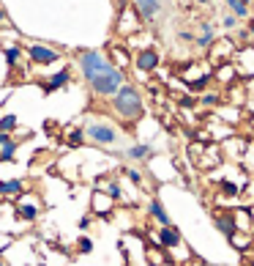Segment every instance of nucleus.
Returning <instances> with one entry per match:
<instances>
[{
    "instance_id": "obj_1",
    "label": "nucleus",
    "mask_w": 254,
    "mask_h": 266,
    "mask_svg": "<svg viewBox=\"0 0 254 266\" xmlns=\"http://www.w3.org/2000/svg\"><path fill=\"white\" fill-rule=\"evenodd\" d=\"M77 69L82 74L85 85L96 93L98 99H112L120 85H126V71L112 66L110 58L101 49H79L77 52Z\"/></svg>"
},
{
    "instance_id": "obj_2",
    "label": "nucleus",
    "mask_w": 254,
    "mask_h": 266,
    "mask_svg": "<svg viewBox=\"0 0 254 266\" xmlns=\"http://www.w3.org/2000/svg\"><path fill=\"white\" fill-rule=\"evenodd\" d=\"M110 107H112V112H115L117 118H123L126 124H134V121H139L145 115L142 93H139L137 85H129V83L120 85V91L110 99Z\"/></svg>"
},
{
    "instance_id": "obj_3",
    "label": "nucleus",
    "mask_w": 254,
    "mask_h": 266,
    "mask_svg": "<svg viewBox=\"0 0 254 266\" xmlns=\"http://www.w3.org/2000/svg\"><path fill=\"white\" fill-rule=\"evenodd\" d=\"M85 129V143H96L101 148H112L120 143V129L115 124H107V121H88L82 126Z\"/></svg>"
},
{
    "instance_id": "obj_4",
    "label": "nucleus",
    "mask_w": 254,
    "mask_h": 266,
    "mask_svg": "<svg viewBox=\"0 0 254 266\" xmlns=\"http://www.w3.org/2000/svg\"><path fill=\"white\" fill-rule=\"evenodd\" d=\"M151 236V244L153 247H161V250H178L183 244V239H180V231L175 225H167V228H156V231L148 233Z\"/></svg>"
},
{
    "instance_id": "obj_5",
    "label": "nucleus",
    "mask_w": 254,
    "mask_h": 266,
    "mask_svg": "<svg viewBox=\"0 0 254 266\" xmlns=\"http://www.w3.org/2000/svg\"><path fill=\"white\" fill-rule=\"evenodd\" d=\"M25 52H28V58L36 63V66H49V63L60 61V49L49 47V44H28Z\"/></svg>"
},
{
    "instance_id": "obj_6",
    "label": "nucleus",
    "mask_w": 254,
    "mask_h": 266,
    "mask_svg": "<svg viewBox=\"0 0 254 266\" xmlns=\"http://www.w3.org/2000/svg\"><path fill=\"white\" fill-rule=\"evenodd\" d=\"M41 200L36 195H20L17 198V217L25 220V222H36V220L41 217Z\"/></svg>"
},
{
    "instance_id": "obj_7",
    "label": "nucleus",
    "mask_w": 254,
    "mask_h": 266,
    "mask_svg": "<svg viewBox=\"0 0 254 266\" xmlns=\"http://www.w3.org/2000/svg\"><path fill=\"white\" fill-rule=\"evenodd\" d=\"M120 156H123L126 162H131V165H142V162L156 156V148H153L151 143H131L129 148L120 151Z\"/></svg>"
},
{
    "instance_id": "obj_8",
    "label": "nucleus",
    "mask_w": 254,
    "mask_h": 266,
    "mask_svg": "<svg viewBox=\"0 0 254 266\" xmlns=\"http://www.w3.org/2000/svg\"><path fill=\"white\" fill-rule=\"evenodd\" d=\"M131 6L137 8V14L142 17L145 22H156L158 17L164 14L167 0H131Z\"/></svg>"
},
{
    "instance_id": "obj_9",
    "label": "nucleus",
    "mask_w": 254,
    "mask_h": 266,
    "mask_svg": "<svg viewBox=\"0 0 254 266\" xmlns=\"http://www.w3.org/2000/svg\"><path fill=\"white\" fill-rule=\"evenodd\" d=\"M90 206H93V217H101V220H110L112 211H115V200H112L110 195H104L101 189H96L93 192V198H90Z\"/></svg>"
},
{
    "instance_id": "obj_10",
    "label": "nucleus",
    "mask_w": 254,
    "mask_h": 266,
    "mask_svg": "<svg viewBox=\"0 0 254 266\" xmlns=\"http://www.w3.org/2000/svg\"><path fill=\"white\" fill-rule=\"evenodd\" d=\"M131 63L137 66V71H156L158 63H161V55H158V49H139L137 55L131 58Z\"/></svg>"
},
{
    "instance_id": "obj_11",
    "label": "nucleus",
    "mask_w": 254,
    "mask_h": 266,
    "mask_svg": "<svg viewBox=\"0 0 254 266\" xmlns=\"http://www.w3.org/2000/svg\"><path fill=\"white\" fill-rule=\"evenodd\" d=\"M148 217H151L153 222L158 225V228H167V225H172L170 211H167V206L161 203L158 198H151V200H148Z\"/></svg>"
},
{
    "instance_id": "obj_12",
    "label": "nucleus",
    "mask_w": 254,
    "mask_h": 266,
    "mask_svg": "<svg viewBox=\"0 0 254 266\" xmlns=\"http://www.w3.org/2000/svg\"><path fill=\"white\" fill-rule=\"evenodd\" d=\"M117 30H120V33L139 30V14H137V8H134V6H123L120 20H117Z\"/></svg>"
},
{
    "instance_id": "obj_13",
    "label": "nucleus",
    "mask_w": 254,
    "mask_h": 266,
    "mask_svg": "<svg viewBox=\"0 0 254 266\" xmlns=\"http://www.w3.org/2000/svg\"><path fill=\"white\" fill-rule=\"evenodd\" d=\"M69 83H71V69H60V71H55L52 77L44 80L41 88H44V93H55V91H60V88H66Z\"/></svg>"
},
{
    "instance_id": "obj_14",
    "label": "nucleus",
    "mask_w": 254,
    "mask_h": 266,
    "mask_svg": "<svg viewBox=\"0 0 254 266\" xmlns=\"http://www.w3.org/2000/svg\"><path fill=\"white\" fill-rule=\"evenodd\" d=\"M20 195H25V181H20V178L0 181V198H6V200H17Z\"/></svg>"
},
{
    "instance_id": "obj_15",
    "label": "nucleus",
    "mask_w": 254,
    "mask_h": 266,
    "mask_svg": "<svg viewBox=\"0 0 254 266\" xmlns=\"http://www.w3.org/2000/svg\"><path fill=\"white\" fill-rule=\"evenodd\" d=\"M213 228L224 236H233L235 233V222H233V214L230 211H213Z\"/></svg>"
},
{
    "instance_id": "obj_16",
    "label": "nucleus",
    "mask_w": 254,
    "mask_h": 266,
    "mask_svg": "<svg viewBox=\"0 0 254 266\" xmlns=\"http://www.w3.org/2000/svg\"><path fill=\"white\" fill-rule=\"evenodd\" d=\"M230 214H233L235 231H240V233H254V225H252V220H249V209H246V206H238V209H233Z\"/></svg>"
},
{
    "instance_id": "obj_17",
    "label": "nucleus",
    "mask_w": 254,
    "mask_h": 266,
    "mask_svg": "<svg viewBox=\"0 0 254 266\" xmlns=\"http://www.w3.org/2000/svg\"><path fill=\"white\" fill-rule=\"evenodd\" d=\"M199 28L202 30H199V36L194 39V44H197V49H208L213 42H216V28H213L211 22H202Z\"/></svg>"
},
{
    "instance_id": "obj_18",
    "label": "nucleus",
    "mask_w": 254,
    "mask_h": 266,
    "mask_svg": "<svg viewBox=\"0 0 254 266\" xmlns=\"http://www.w3.org/2000/svg\"><path fill=\"white\" fill-rule=\"evenodd\" d=\"M224 6L230 8V14L235 17V20H252V6L249 3H243V0H224Z\"/></svg>"
},
{
    "instance_id": "obj_19",
    "label": "nucleus",
    "mask_w": 254,
    "mask_h": 266,
    "mask_svg": "<svg viewBox=\"0 0 254 266\" xmlns=\"http://www.w3.org/2000/svg\"><path fill=\"white\" fill-rule=\"evenodd\" d=\"M145 261H148V266H167L170 264V255H167L164 250H161V247H148V250H145Z\"/></svg>"
},
{
    "instance_id": "obj_20",
    "label": "nucleus",
    "mask_w": 254,
    "mask_h": 266,
    "mask_svg": "<svg viewBox=\"0 0 254 266\" xmlns=\"http://www.w3.org/2000/svg\"><path fill=\"white\" fill-rule=\"evenodd\" d=\"M227 242H230V247H235L238 252H246L249 247H252V242H254V233H240V231H235L233 236H227Z\"/></svg>"
},
{
    "instance_id": "obj_21",
    "label": "nucleus",
    "mask_w": 254,
    "mask_h": 266,
    "mask_svg": "<svg viewBox=\"0 0 254 266\" xmlns=\"http://www.w3.org/2000/svg\"><path fill=\"white\" fill-rule=\"evenodd\" d=\"M110 55H112L110 63H112V66H117L120 71H126V69L131 66V55L126 52L123 47H112V49H110Z\"/></svg>"
},
{
    "instance_id": "obj_22",
    "label": "nucleus",
    "mask_w": 254,
    "mask_h": 266,
    "mask_svg": "<svg viewBox=\"0 0 254 266\" xmlns=\"http://www.w3.org/2000/svg\"><path fill=\"white\" fill-rule=\"evenodd\" d=\"M17 151H20V140H14V137H11L8 143H3V146H0V162H11L17 156Z\"/></svg>"
},
{
    "instance_id": "obj_23",
    "label": "nucleus",
    "mask_w": 254,
    "mask_h": 266,
    "mask_svg": "<svg viewBox=\"0 0 254 266\" xmlns=\"http://www.w3.org/2000/svg\"><path fill=\"white\" fill-rule=\"evenodd\" d=\"M66 140H69L71 146H85V129L82 126H69V129H66Z\"/></svg>"
},
{
    "instance_id": "obj_24",
    "label": "nucleus",
    "mask_w": 254,
    "mask_h": 266,
    "mask_svg": "<svg viewBox=\"0 0 254 266\" xmlns=\"http://www.w3.org/2000/svg\"><path fill=\"white\" fill-rule=\"evenodd\" d=\"M123 173H126V178H129L131 184H137V187H142V184H145V173H142L139 165H131V168L123 170Z\"/></svg>"
},
{
    "instance_id": "obj_25",
    "label": "nucleus",
    "mask_w": 254,
    "mask_h": 266,
    "mask_svg": "<svg viewBox=\"0 0 254 266\" xmlns=\"http://www.w3.org/2000/svg\"><path fill=\"white\" fill-rule=\"evenodd\" d=\"M3 55H6V63H8V66H11V69H14V66H20L22 49H20V47H14V44H11V47H3Z\"/></svg>"
},
{
    "instance_id": "obj_26",
    "label": "nucleus",
    "mask_w": 254,
    "mask_h": 266,
    "mask_svg": "<svg viewBox=\"0 0 254 266\" xmlns=\"http://www.w3.org/2000/svg\"><path fill=\"white\" fill-rule=\"evenodd\" d=\"M238 198H243V203L246 206H254V178H246V184H243V189H240Z\"/></svg>"
},
{
    "instance_id": "obj_27",
    "label": "nucleus",
    "mask_w": 254,
    "mask_h": 266,
    "mask_svg": "<svg viewBox=\"0 0 254 266\" xmlns=\"http://www.w3.org/2000/svg\"><path fill=\"white\" fill-rule=\"evenodd\" d=\"M17 124H20V121H17V115H11V112H8V115H3V118H0V132L14 134Z\"/></svg>"
},
{
    "instance_id": "obj_28",
    "label": "nucleus",
    "mask_w": 254,
    "mask_h": 266,
    "mask_svg": "<svg viewBox=\"0 0 254 266\" xmlns=\"http://www.w3.org/2000/svg\"><path fill=\"white\" fill-rule=\"evenodd\" d=\"M219 192H221V198H238L240 195V187H238V184H233V181H221Z\"/></svg>"
},
{
    "instance_id": "obj_29",
    "label": "nucleus",
    "mask_w": 254,
    "mask_h": 266,
    "mask_svg": "<svg viewBox=\"0 0 254 266\" xmlns=\"http://www.w3.org/2000/svg\"><path fill=\"white\" fill-rule=\"evenodd\" d=\"M77 252H79V255H90V252H93V239L90 236H79L77 239Z\"/></svg>"
},
{
    "instance_id": "obj_30",
    "label": "nucleus",
    "mask_w": 254,
    "mask_h": 266,
    "mask_svg": "<svg viewBox=\"0 0 254 266\" xmlns=\"http://www.w3.org/2000/svg\"><path fill=\"white\" fill-rule=\"evenodd\" d=\"M216 77H219L221 83H230V80L235 77V71H233V66H221V69H216Z\"/></svg>"
},
{
    "instance_id": "obj_31",
    "label": "nucleus",
    "mask_w": 254,
    "mask_h": 266,
    "mask_svg": "<svg viewBox=\"0 0 254 266\" xmlns=\"http://www.w3.org/2000/svg\"><path fill=\"white\" fill-rule=\"evenodd\" d=\"M221 28H224V30H235V28H238V20L227 11V14H221Z\"/></svg>"
},
{
    "instance_id": "obj_32",
    "label": "nucleus",
    "mask_w": 254,
    "mask_h": 266,
    "mask_svg": "<svg viewBox=\"0 0 254 266\" xmlns=\"http://www.w3.org/2000/svg\"><path fill=\"white\" fill-rule=\"evenodd\" d=\"M199 105H205V107H213V105H219V93H202V96H199Z\"/></svg>"
},
{
    "instance_id": "obj_33",
    "label": "nucleus",
    "mask_w": 254,
    "mask_h": 266,
    "mask_svg": "<svg viewBox=\"0 0 254 266\" xmlns=\"http://www.w3.org/2000/svg\"><path fill=\"white\" fill-rule=\"evenodd\" d=\"M93 220H96L93 214H85V217H79V222H77V225H79V231H88L90 225H93Z\"/></svg>"
},
{
    "instance_id": "obj_34",
    "label": "nucleus",
    "mask_w": 254,
    "mask_h": 266,
    "mask_svg": "<svg viewBox=\"0 0 254 266\" xmlns=\"http://www.w3.org/2000/svg\"><path fill=\"white\" fill-rule=\"evenodd\" d=\"M178 39H183V42H194V36L189 33V30H180V33H178Z\"/></svg>"
},
{
    "instance_id": "obj_35",
    "label": "nucleus",
    "mask_w": 254,
    "mask_h": 266,
    "mask_svg": "<svg viewBox=\"0 0 254 266\" xmlns=\"http://www.w3.org/2000/svg\"><path fill=\"white\" fill-rule=\"evenodd\" d=\"M11 137H14V134H8V132H0V146H3V143H8V140H11Z\"/></svg>"
},
{
    "instance_id": "obj_36",
    "label": "nucleus",
    "mask_w": 254,
    "mask_h": 266,
    "mask_svg": "<svg viewBox=\"0 0 254 266\" xmlns=\"http://www.w3.org/2000/svg\"><path fill=\"white\" fill-rule=\"evenodd\" d=\"M249 209V220H252V225H254V206H246Z\"/></svg>"
},
{
    "instance_id": "obj_37",
    "label": "nucleus",
    "mask_w": 254,
    "mask_h": 266,
    "mask_svg": "<svg viewBox=\"0 0 254 266\" xmlns=\"http://www.w3.org/2000/svg\"><path fill=\"white\" fill-rule=\"evenodd\" d=\"M243 266H254V255H249V258H246V264H243Z\"/></svg>"
},
{
    "instance_id": "obj_38",
    "label": "nucleus",
    "mask_w": 254,
    "mask_h": 266,
    "mask_svg": "<svg viewBox=\"0 0 254 266\" xmlns=\"http://www.w3.org/2000/svg\"><path fill=\"white\" fill-rule=\"evenodd\" d=\"M0 22H6V11L3 8H0Z\"/></svg>"
},
{
    "instance_id": "obj_39",
    "label": "nucleus",
    "mask_w": 254,
    "mask_h": 266,
    "mask_svg": "<svg viewBox=\"0 0 254 266\" xmlns=\"http://www.w3.org/2000/svg\"><path fill=\"white\" fill-rule=\"evenodd\" d=\"M197 3H199V6H208V3H211V0H197Z\"/></svg>"
},
{
    "instance_id": "obj_40",
    "label": "nucleus",
    "mask_w": 254,
    "mask_h": 266,
    "mask_svg": "<svg viewBox=\"0 0 254 266\" xmlns=\"http://www.w3.org/2000/svg\"><path fill=\"white\" fill-rule=\"evenodd\" d=\"M243 3H249V6H252V0H243Z\"/></svg>"
},
{
    "instance_id": "obj_41",
    "label": "nucleus",
    "mask_w": 254,
    "mask_h": 266,
    "mask_svg": "<svg viewBox=\"0 0 254 266\" xmlns=\"http://www.w3.org/2000/svg\"><path fill=\"white\" fill-rule=\"evenodd\" d=\"M0 266H3V261H0ZM6 266H8V264H6Z\"/></svg>"
}]
</instances>
